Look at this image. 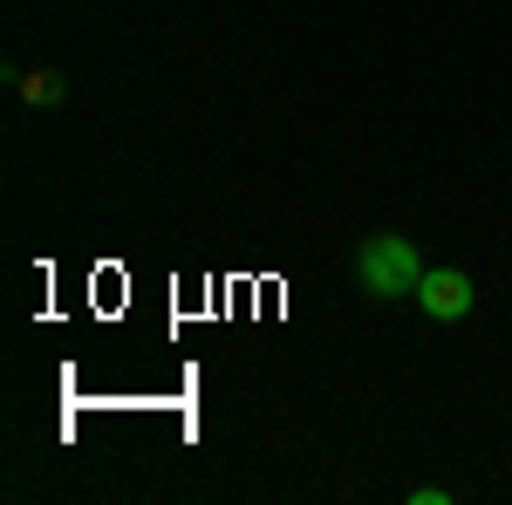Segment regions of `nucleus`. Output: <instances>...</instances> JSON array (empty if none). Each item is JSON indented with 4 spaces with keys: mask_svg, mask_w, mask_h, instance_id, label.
<instances>
[{
    "mask_svg": "<svg viewBox=\"0 0 512 505\" xmlns=\"http://www.w3.org/2000/svg\"><path fill=\"white\" fill-rule=\"evenodd\" d=\"M417 301H424V314H431V321H465V314H472V301H478V287H472V273H458V267H424Z\"/></svg>",
    "mask_w": 512,
    "mask_h": 505,
    "instance_id": "obj_2",
    "label": "nucleus"
},
{
    "mask_svg": "<svg viewBox=\"0 0 512 505\" xmlns=\"http://www.w3.org/2000/svg\"><path fill=\"white\" fill-rule=\"evenodd\" d=\"M21 103H28V110H48V103H62V76H55V69H35V76H21Z\"/></svg>",
    "mask_w": 512,
    "mask_h": 505,
    "instance_id": "obj_3",
    "label": "nucleus"
},
{
    "mask_svg": "<svg viewBox=\"0 0 512 505\" xmlns=\"http://www.w3.org/2000/svg\"><path fill=\"white\" fill-rule=\"evenodd\" d=\"M444 499H451L444 485H417V492H410V505H444Z\"/></svg>",
    "mask_w": 512,
    "mask_h": 505,
    "instance_id": "obj_4",
    "label": "nucleus"
},
{
    "mask_svg": "<svg viewBox=\"0 0 512 505\" xmlns=\"http://www.w3.org/2000/svg\"><path fill=\"white\" fill-rule=\"evenodd\" d=\"M355 280H362V294L369 301H403V294H417V280H424V260H417V246L396 233H376L355 246Z\"/></svg>",
    "mask_w": 512,
    "mask_h": 505,
    "instance_id": "obj_1",
    "label": "nucleus"
}]
</instances>
